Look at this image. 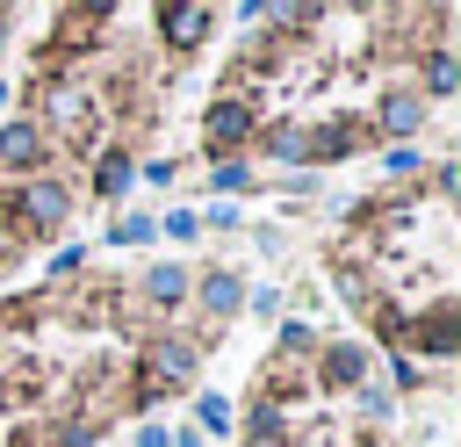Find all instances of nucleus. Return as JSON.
I'll use <instances>...</instances> for the list:
<instances>
[{
    "mask_svg": "<svg viewBox=\"0 0 461 447\" xmlns=\"http://www.w3.org/2000/svg\"><path fill=\"white\" fill-rule=\"evenodd\" d=\"M281 353H317V332L310 324H281Z\"/></svg>",
    "mask_w": 461,
    "mask_h": 447,
    "instance_id": "23",
    "label": "nucleus"
},
{
    "mask_svg": "<svg viewBox=\"0 0 461 447\" xmlns=\"http://www.w3.org/2000/svg\"><path fill=\"white\" fill-rule=\"evenodd\" d=\"M209 187H216V195H238V187H252V166H245V159H216V166H209Z\"/></svg>",
    "mask_w": 461,
    "mask_h": 447,
    "instance_id": "17",
    "label": "nucleus"
},
{
    "mask_svg": "<svg viewBox=\"0 0 461 447\" xmlns=\"http://www.w3.org/2000/svg\"><path fill=\"white\" fill-rule=\"evenodd\" d=\"M43 115H50L65 137H79V130H86V94H79V87H43Z\"/></svg>",
    "mask_w": 461,
    "mask_h": 447,
    "instance_id": "9",
    "label": "nucleus"
},
{
    "mask_svg": "<svg viewBox=\"0 0 461 447\" xmlns=\"http://www.w3.org/2000/svg\"><path fill=\"white\" fill-rule=\"evenodd\" d=\"M324 382L353 397V389L367 382V346H346V339H339V346H324Z\"/></svg>",
    "mask_w": 461,
    "mask_h": 447,
    "instance_id": "7",
    "label": "nucleus"
},
{
    "mask_svg": "<svg viewBox=\"0 0 461 447\" xmlns=\"http://www.w3.org/2000/svg\"><path fill=\"white\" fill-rule=\"evenodd\" d=\"M173 447H209V440L202 433H173Z\"/></svg>",
    "mask_w": 461,
    "mask_h": 447,
    "instance_id": "27",
    "label": "nucleus"
},
{
    "mask_svg": "<svg viewBox=\"0 0 461 447\" xmlns=\"http://www.w3.org/2000/svg\"><path fill=\"white\" fill-rule=\"evenodd\" d=\"M137 447H173V433H166V425H144V433H137Z\"/></svg>",
    "mask_w": 461,
    "mask_h": 447,
    "instance_id": "26",
    "label": "nucleus"
},
{
    "mask_svg": "<svg viewBox=\"0 0 461 447\" xmlns=\"http://www.w3.org/2000/svg\"><path fill=\"white\" fill-rule=\"evenodd\" d=\"M245 433H252V447H281V433H288L281 397H259V404H252V418H245Z\"/></svg>",
    "mask_w": 461,
    "mask_h": 447,
    "instance_id": "13",
    "label": "nucleus"
},
{
    "mask_svg": "<svg viewBox=\"0 0 461 447\" xmlns=\"http://www.w3.org/2000/svg\"><path fill=\"white\" fill-rule=\"evenodd\" d=\"M0 101H7V87H0Z\"/></svg>",
    "mask_w": 461,
    "mask_h": 447,
    "instance_id": "29",
    "label": "nucleus"
},
{
    "mask_svg": "<svg viewBox=\"0 0 461 447\" xmlns=\"http://www.w3.org/2000/svg\"><path fill=\"white\" fill-rule=\"evenodd\" d=\"M382 166H389V173H396V180H403V173H418V166H425V151H418V144H396V151H389V159H382Z\"/></svg>",
    "mask_w": 461,
    "mask_h": 447,
    "instance_id": "22",
    "label": "nucleus"
},
{
    "mask_svg": "<svg viewBox=\"0 0 461 447\" xmlns=\"http://www.w3.org/2000/svg\"><path fill=\"white\" fill-rule=\"evenodd\" d=\"M267 151H274L281 166H310V144H303V130H295V123H281V130H267Z\"/></svg>",
    "mask_w": 461,
    "mask_h": 447,
    "instance_id": "16",
    "label": "nucleus"
},
{
    "mask_svg": "<svg viewBox=\"0 0 461 447\" xmlns=\"http://www.w3.org/2000/svg\"><path fill=\"white\" fill-rule=\"evenodd\" d=\"M375 123H382L389 137H403V144H411V130L425 123V101H418V94H382V108H375Z\"/></svg>",
    "mask_w": 461,
    "mask_h": 447,
    "instance_id": "10",
    "label": "nucleus"
},
{
    "mask_svg": "<svg viewBox=\"0 0 461 447\" xmlns=\"http://www.w3.org/2000/svg\"><path fill=\"white\" fill-rule=\"evenodd\" d=\"M202 310H209V317L245 310V281H238V267H209V274H202Z\"/></svg>",
    "mask_w": 461,
    "mask_h": 447,
    "instance_id": "6",
    "label": "nucleus"
},
{
    "mask_svg": "<svg viewBox=\"0 0 461 447\" xmlns=\"http://www.w3.org/2000/svg\"><path fill=\"white\" fill-rule=\"evenodd\" d=\"M7 209H22V224H29V231H58V224L72 216V195H65V180H29Z\"/></svg>",
    "mask_w": 461,
    "mask_h": 447,
    "instance_id": "3",
    "label": "nucleus"
},
{
    "mask_svg": "<svg viewBox=\"0 0 461 447\" xmlns=\"http://www.w3.org/2000/svg\"><path fill=\"white\" fill-rule=\"evenodd\" d=\"M43 159H50V137H43V123H36V115L0 123V173H36Z\"/></svg>",
    "mask_w": 461,
    "mask_h": 447,
    "instance_id": "2",
    "label": "nucleus"
},
{
    "mask_svg": "<svg viewBox=\"0 0 461 447\" xmlns=\"http://www.w3.org/2000/svg\"><path fill=\"white\" fill-rule=\"evenodd\" d=\"M194 368H202V353H194L187 339H158V346L144 353V368H137V397H166V389H187V382H194Z\"/></svg>",
    "mask_w": 461,
    "mask_h": 447,
    "instance_id": "1",
    "label": "nucleus"
},
{
    "mask_svg": "<svg viewBox=\"0 0 461 447\" xmlns=\"http://www.w3.org/2000/svg\"><path fill=\"white\" fill-rule=\"evenodd\" d=\"M187 288H194L187 267H151V274H144V296H151V303H180Z\"/></svg>",
    "mask_w": 461,
    "mask_h": 447,
    "instance_id": "15",
    "label": "nucleus"
},
{
    "mask_svg": "<svg viewBox=\"0 0 461 447\" xmlns=\"http://www.w3.org/2000/svg\"><path fill=\"white\" fill-rule=\"evenodd\" d=\"M194 418H202V433H230V404H223V397H202Z\"/></svg>",
    "mask_w": 461,
    "mask_h": 447,
    "instance_id": "21",
    "label": "nucleus"
},
{
    "mask_svg": "<svg viewBox=\"0 0 461 447\" xmlns=\"http://www.w3.org/2000/svg\"><path fill=\"white\" fill-rule=\"evenodd\" d=\"M158 231H166V238H180V245H187V238H194V231H202V224H194V216H187V209H173V216H166V224H158Z\"/></svg>",
    "mask_w": 461,
    "mask_h": 447,
    "instance_id": "24",
    "label": "nucleus"
},
{
    "mask_svg": "<svg viewBox=\"0 0 461 447\" xmlns=\"http://www.w3.org/2000/svg\"><path fill=\"white\" fill-rule=\"evenodd\" d=\"M454 87H461V65H454V50H432V58H425V94H432V101H447ZM425 94H418V101H425Z\"/></svg>",
    "mask_w": 461,
    "mask_h": 447,
    "instance_id": "14",
    "label": "nucleus"
},
{
    "mask_svg": "<svg viewBox=\"0 0 461 447\" xmlns=\"http://www.w3.org/2000/svg\"><path fill=\"white\" fill-rule=\"evenodd\" d=\"M130 180H137V159L130 151H101L94 159V195H122Z\"/></svg>",
    "mask_w": 461,
    "mask_h": 447,
    "instance_id": "12",
    "label": "nucleus"
},
{
    "mask_svg": "<svg viewBox=\"0 0 461 447\" xmlns=\"http://www.w3.org/2000/svg\"><path fill=\"white\" fill-rule=\"evenodd\" d=\"M353 404H360V418H389V404H396V397H389L382 382H360V389H353Z\"/></svg>",
    "mask_w": 461,
    "mask_h": 447,
    "instance_id": "20",
    "label": "nucleus"
},
{
    "mask_svg": "<svg viewBox=\"0 0 461 447\" xmlns=\"http://www.w3.org/2000/svg\"><path fill=\"white\" fill-rule=\"evenodd\" d=\"M303 144H310L317 166H331V159H346V151L360 144V130H353V123H317V130H303Z\"/></svg>",
    "mask_w": 461,
    "mask_h": 447,
    "instance_id": "11",
    "label": "nucleus"
},
{
    "mask_svg": "<svg viewBox=\"0 0 461 447\" xmlns=\"http://www.w3.org/2000/svg\"><path fill=\"white\" fill-rule=\"evenodd\" d=\"M158 29H166V43H180V50H194L209 29H216V7H202V0H180V7H158Z\"/></svg>",
    "mask_w": 461,
    "mask_h": 447,
    "instance_id": "5",
    "label": "nucleus"
},
{
    "mask_svg": "<svg viewBox=\"0 0 461 447\" xmlns=\"http://www.w3.org/2000/svg\"><path fill=\"white\" fill-rule=\"evenodd\" d=\"M403 332H411V339H418L432 360H447V353L461 346V332H454V310H425V317H418V324H403Z\"/></svg>",
    "mask_w": 461,
    "mask_h": 447,
    "instance_id": "8",
    "label": "nucleus"
},
{
    "mask_svg": "<svg viewBox=\"0 0 461 447\" xmlns=\"http://www.w3.org/2000/svg\"><path fill=\"white\" fill-rule=\"evenodd\" d=\"M245 137H252V108H245L238 94L209 101V115H202V144H209V151H238Z\"/></svg>",
    "mask_w": 461,
    "mask_h": 447,
    "instance_id": "4",
    "label": "nucleus"
},
{
    "mask_svg": "<svg viewBox=\"0 0 461 447\" xmlns=\"http://www.w3.org/2000/svg\"><path fill=\"white\" fill-rule=\"evenodd\" d=\"M0 43H7V14H0Z\"/></svg>",
    "mask_w": 461,
    "mask_h": 447,
    "instance_id": "28",
    "label": "nucleus"
},
{
    "mask_svg": "<svg viewBox=\"0 0 461 447\" xmlns=\"http://www.w3.org/2000/svg\"><path fill=\"white\" fill-rule=\"evenodd\" d=\"M245 303H252V310H259V317H281V296H274V288H252V296H245Z\"/></svg>",
    "mask_w": 461,
    "mask_h": 447,
    "instance_id": "25",
    "label": "nucleus"
},
{
    "mask_svg": "<svg viewBox=\"0 0 461 447\" xmlns=\"http://www.w3.org/2000/svg\"><path fill=\"white\" fill-rule=\"evenodd\" d=\"M108 238H115V245H151V238H158V224H151V216H122Z\"/></svg>",
    "mask_w": 461,
    "mask_h": 447,
    "instance_id": "19",
    "label": "nucleus"
},
{
    "mask_svg": "<svg viewBox=\"0 0 461 447\" xmlns=\"http://www.w3.org/2000/svg\"><path fill=\"white\" fill-rule=\"evenodd\" d=\"M389 382H396V389H425V368H418V360L396 346V353H389ZM396 389H389V397H396Z\"/></svg>",
    "mask_w": 461,
    "mask_h": 447,
    "instance_id": "18",
    "label": "nucleus"
}]
</instances>
